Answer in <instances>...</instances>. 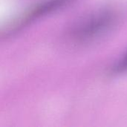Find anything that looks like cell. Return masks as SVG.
<instances>
[{
  "instance_id": "obj_2",
  "label": "cell",
  "mask_w": 127,
  "mask_h": 127,
  "mask_svg": "<svg viewBox=\"0 0 127 127\" xmlns=\"http://www.w3.org/2000/svg\"><path fill=\"white\" fill-rule=\"evenodd\" d=\"M75 0H42L22 14L18 19L10 24L3 33L6 36L13 34L22 29L26 25L34 22L47 14L54 12Z\"/></svg>"
},
{
  "instance_id": "obj_1",
  "label": "cell",
  "mask_w": 127,
  "mask_h": 127,
  "mask_svg": "<svg viewBox=\"0 0 127 127\" xmlns=\"http://www.w3.org/2000/svg\"><path fill=\"white\" fill-rule=\"evenodd\" d=\"M118 15L111 9L96 10L78 21L71 31V37L84 43L102 37L115 26Z\"/></svg>"
},
{
  "instance_id": "obj_3",
  "label": "cell",
  "mask_w": 127,
  "mask_h": 127,
  "mask_svg": "<svg viewBox=\"0 0 127 127\" xmlns=\"http://www.w3.org/2000/svg\"><path fill=\"white\" fill-rule=\"evenodd\" d=\"M127 72V52L115 63L112 68V73L119 74Z\"/></svg>"
}]
</instances>
